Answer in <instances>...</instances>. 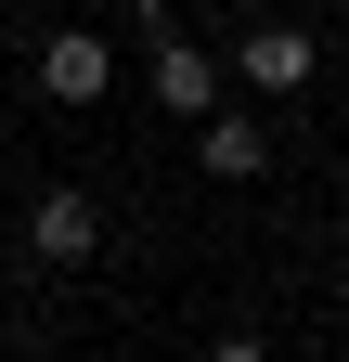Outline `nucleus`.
Here are the masks:
<instances>
[{"label":"nucleus","instance_id":"f257e3e1","mask_svg":"<svg viewBox=\"0 0 349 362\" xmlns=\"http://www.w3.org/2000/svg\"><path fill=\"white\" fill-rule=\"evenodd\" d=\"M104 78H117V52L91 26H52L39 39V90H52V104H104Z\"/></svg>","mask_w":349,"mask_h":362},{"label":"nucleus","instance_id":"f03ea898","mask_svg":"<svg viewBox=\"0 0 349 362\" xmlns=\"http://www.w3.org/2000/svg\"><path fill=\"white\" fill-rule=\"evenodd\" d=\"M311 65H324V52H311V26H259L246 52H233L246 90H311Z\"/></svg>","mask_w":349,"mask_h":362},{"label":"nucleus","instance_id":"7ed1b4c3","mask_svg":"<svg viewBox=\"0 0 349 362\" xmlns=\"http://www.w3.org/2000/svg\"><path fill=\"white\" fill-rule=\"evenodd\" d=\"M155 104L207 129V117H220V65H207V52H182V39H155Z\"/></svg>","mask_w":349,"mask_h":362},{"label":"nucleus","instance_id":"20e7f679","mask_svg":"<svg viewBox=\"0 0 349 362\" xmlns=\"http://www.w3.org/2000/svg\"><path fill=\"white\" fill-rule=\"evenodd\" d=\"M26 246L52 259V272H65V259H91V246H104V207H91V194H39V220H26Z\"/></svg>","mask_w":349,"mask_h":362},{"label":"nucleus","instance_id":"39448f33","mask_svg":"<svg viewBox=\"0 0 349 362\" xmlns=\"http://www.w3.org/2000/svg\"><path fill=\"white\" fill-rule=\"evenodd\" d=\"M194 156H207V181H259V168H272V143H259V117H233V104H220V117L194 129Z\"/></svg>","mask_w":349,"mask_h":362},{"label":"nucleus","instance_id":"423d86ee","mask_svg":"<svg viewBox=\"0 0 349 362\" xmlns=\"http://www.w3.org/2000/svg\"><path fill=\"white\" fill-rule=\"evenodd\" d=\"M207 362H272V349H259V337H220V349H207Z\"/></svg>","mask_w":349,"mask_h":362}]
</instances>
